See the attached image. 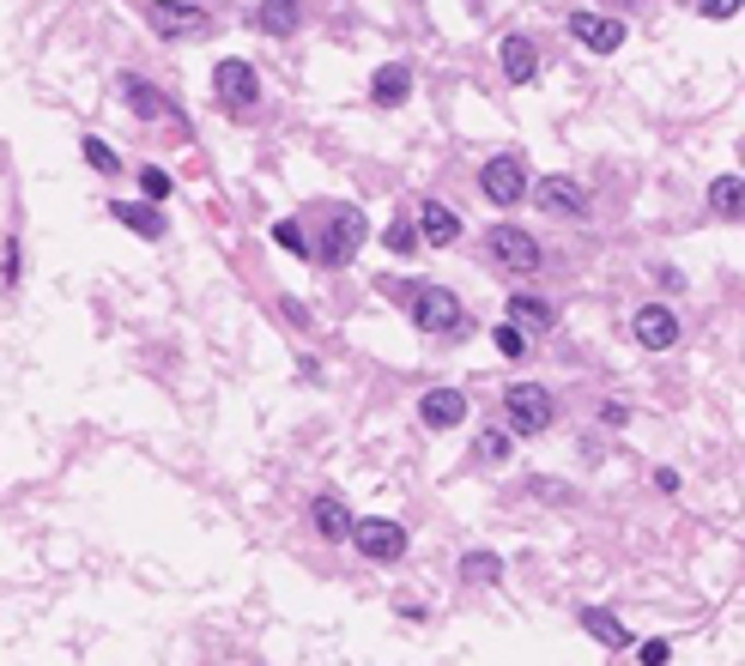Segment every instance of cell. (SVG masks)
Instances as JSON below:
<instances>
[{"instance_id": "9", "label": "cell", "mask_w": 745, "mask_h": 666, "mask_svg": "<svg viewBox=\"0 0 745 666\" xmlns=\"http://www.w3.org/2000/svg\"><path fill=\"white\" fill-rule=\"evenodd\" d=\"M212 85H219V104H224V109H255V97H261V79H255V67L236 61V55L212 67Z\"/></svg>"}, {"instance_id": "26", "label": "cell", "mask_w": 745, "mask_h": 666, "mask_svg": "<svg viewBox=\"0 0 745 666\" xmlns=\"http://www.w3.org/2000/svg\"><path fill=\"white\" fill-rule=\"evenodd\" d=\"M497 352H503V358H527V334L515 322H503V327H497Z\"/></svg>"}, {"instance_id": "25", "label": "cell", "mask_w": 745, "mask_h": 666, "mask_svg": "<svg viewBox=\"0 0 745 666\" xmlns=\"http://www.w3.org/2000/svg\"><path fill=\"white\" fill-rule=\"evenodd\" d=\"M140 195H145V207H158V200L171 195V176L158 171V164H145V171H140Z\"/></svg>"}, {"instance_id": "24", "label": "cell", "mask_w": 745, "mask_h": 666, "mask_svg": "<svg viewBox=\"0 0 745 666\" xmlns=\"http://www.w3.org/2000/svg\"><path fill=\"white\" fill-rule=\"evenodd\" d=\"M273 243L286 248V255H310V236H303L298 219H279V224H273Z\"/></svg>"}, {"instance_id": "8", "label": "cell", "mask_w": 745, "mask_h": 666, "mask_svg": "<svg viewBox=\"0 0 745 666\" xmlns=\"http://www.w3.org/2000/svg\"><path fill=\"white\" fill-rule=\"evenodd\" d=\"M485 248H491V261L515 267V273H534L546 255H539V243L527 231H515V224H497V231H485Z\"/></svg>"}, {"instance_id": "29", "label": "cell", "mask_w": 745, "mask_h": 666, "mask_svg": "<svg viewBox=\"0 0 745 666\" xmlns=\"http://www.w3.org/2000/svg\"><path fill=\"white\" fill-rule=\"evenodd\" d=\"M510 455V431H485L479 436V460H503Z\"/></svg>"}, {"instance_id": "2", "label": "cell", "mask_w": 745, "mask_h": 666, "mask_svg": "<svg viewBox=\"0 0 745 666\" xmlns=\"http://www.w3.org/2000/svg\"><path fill=\"white\" fill-rule=\"evenodd\" d=\"M406 303H412V322L431 327V334H461V340L473 334V315L461 309L455 291H443V285H412V291H406Z\"/></svg>"}, {"instance_id": "32", "label": "cell", "mask_w": 745, "mask_h": 666, "mask_svg": "<svg viewBox=\"0 0 745 666\" xmlns=\"http://www.w3.org/2000/svg\"><path fill=\"white\" fill-rule=\"evenodd\" d=\"M0 273H7V285H19V243H7V255H0Z\"/></svg>"}, {"instance_id": "21", "label": "cell", "mask_w": 745, "mask_h": 666, "mask_svg": "<svg viewBox=\"0 0 745 666\" xmlns=\"http://www.w3.org/2000/svg\"><path fill=\"white\" fill-rule=\"evenodd\" d=\"M461 575L479 582V588H491L497 575H503V558H497V551H467V558H461Z\"/></svg>"}, {"instance_id": "18", "label": "cell", "mask_w": 745, "mask_h": 666, "mask_svg": "<svg viewBox=\"0 0 745 666\" xmlns=\"http://www.w3.org/2000/svg\"><path fill=\"white\" fill-rule=\"evenodd\" d=\"M419 231H424V243H436V248H449L461 236V219L443 207V200H424V212H419Z\"/></svg>"}, {"instance_id": "12", "label": "cell", "mask_w": 745, "mask_h": 666, "mask_svg": "<svg viewBox=\"0 0 745 666\" xmlns=\"http://www.w3.org/2000/svg\"><path fill=\"white\" fill-rule=\"evenodd\" d=\"M527 195L546 212H563V219H582V212H589V195H582L570 176H539V183H527Z\"/></svg>"}, {"instance_id": "27", "label": "cell", "mask_w": 745, "mask_h": 666, "mask_svg": "<svg viewBox=\"0 0 745 666\" xmlns=\"http://www.w3.org/2000/svg\"><path fill=\"white\" fill-rule=\"evenodd\" d=\"M382 243H388L394 248V255H412V248H419V231H412V224H388V236H382Z\"/></svg>"}, {"instance_id": "16", "label": "cell", "mask_w": 745, "mask_h": 666, "mask_svg": "<svg viewBox=\"0 0 745 666\" xmlns=\"http://www.w3.org/2000/svg\"><path fill=\"white\" fill-rule=\"evenodd\" d=\"M255 25H261L267 37H298L303 0H261V7H255Z\"/></svg>"}, {"instance_id": "15", "label": "cell", "mask_w": 745, "mask_h": 666, "mask_svg": "<svg viewBox=\"0 0 745 666\" xmlns=\"http://www.w3.org/2000/svg\"><path fill=\"white\" fill-rule=\"evenodd\" d=\"M497 61H503V79H510V85H527V79L539 73V49H534V37H503Z\"/></svg>"}, {"instance_id": "20", "label": "cell", "mask_w": 745, "mask_h": 666, "mask_svg": "<svg viewBox=\"0 0 745 666\" xmlns=\"http://www.w3.org/2000/svg\"><path fill=\"white\" fill-rule=\"evenodd\" d=\"M109 212H116L128 231H140L145 243H152V236H164V219H158V207H145V200H116Z\"/></svg>"}, {"instance_id": "13", "label": "cell", "mask_w": 745, "mask_h": 666, "mask_svg": "<svg viewBox=\"0 0 745 666\" xmlns=\"http://www.w3.org/2000/svg\"><path fill=\"white\" fill-rule=\"evenodd\" d=\"M419 424H431V431H455V424H467V394H461V388H431L419 400Z\"/></svg>"}, {"instance_id": "5", "label": "cell", "mask_w": 745, "mask_h": 666, "mask_svg": "<svg viewBox=\"0 0 745 666\" xmlns=\"http://www.w3.org/2000/svg\"><path fill=\"white\" fill-rule=\"evenodd\" d=\"M352 546L364 551L370 563H400L406 558V527L388 522V515H364V522H352Z\"/></svg>"}, {"instance_id": "23", "label": "cell", "mask_w": 745, "mask_h": 666, "mask_svg": "<svg viewBox=\"0 0 745 666\" xmlns=\"http://www.w3.org/2000/svg\"><path fill=\"white\" fill-rule=\"evenodd\" d=\"M709 207H715V219H740V176H721L709 188Z\"/></svg>"}, {"instance_id": "10", "label": "cell", "mask_w": 745, "mask_h": 666, "mask_svg": "<svg viewBox=\"0 0 745 666\" xmlns=\"http://www.w3.org/2000/svg\"><path fill=\"white\" fill-rule=\"evenodd\" d=\"M116 92H121V104H128L140 121H158V116L183 121V116H176V104H171V97L158 92L152 79H140V73H121V79H116Z\"/></svg>"}, {"instance_id": "14", "label": "cell", "mask_w": 745, "mask_h": 666, "mask_svg": "<svg viewBox=\"0 0 745 666\" xmlns=\"http://www.w3.org/2000/svg\"><path fill=\"white\" fill-rule=\"evenodd\" d=\"M370 97H376L382 109H400L406 97H412V67H406V61L376 67V79H370Z\"/></svg>"}, {"instance_id": "31", "label": "cell", "mask_w": 745, "mask_h": 666, "mask_svg": "<svg viewBox=\"0 0 745 666\" xmlns=\"http://www.w3.org/2000/svg\"><path fill=\"white\" fill-rule=\"evenodd\" d=\"M697 13L703 19H733L740 13V0H697Z\"/></svg>"}, {"instance_id": "22", "label": "cell", "mask_w": 745, "mask_h": 666, "mask_svg": "<svg viewBox=\"0 0 745 666\" xmlns=\"http://www.w3.org/2000/svg\"><path fill=\"white\" fill-rule=\"evenodd\" d=\"M510 322H527V327H551L558 315H551V303H539V297H527V291H515L510 297Z\"/></svg>"}, {"instance_id": "28", "label": "cell", "mask_w": 745, "mask_h": 666, "mask_svg": "<svg viewBox=\"0 0 745 666\" xmlns=\"http://www.w3.org/2000/svg\"><path fill=\"white\" fill-rule=\"evenodd\" d=\"M79 152H85V164H92V171H116V152H109V145L104 140H85V145H79Z\"/></svg>"}, {"instance_id": "19", "label": "cell", "mask_w": 745, "mask_h": 666, "mask_svg": "<svg viewBox=\"0 0 745 666\" xmlns=\"http://www.w3.org/2000/svg\"><path fill=\"white\" fill-rule=\"evenodd\" d=\"M582 630H589L594 642H606V649H630V630L618 624L613 612H601V606H582Z\"/></svg>"}, {"instance_id": "1", "label": "cell", "mask_w": 745, "mask_h": 666, "mask_svg": "<svg viewBox=\"0 0 745 666\" xmlns=\"http://www.w3.org/2000/svg\"><path fill=\"white\" fill-rule=\"evenodd\" d=\"M364 236H370V224H364V212H358V207H327L310 255L322 267H352V255L364 248Z\"/></svg>"}, {"instance_id": "11", "label": "cell", "mask_w": 745, "mask_h": 666, "mask_svg": "<svg viewBox=\"0 0 745 666\" xmlns=\"http://www.w3.org/2000/svg\"><path fill=\"white\" fill-rule=\"evenodd\" d=\"M570 37L594 55L625 49V19H601V13H570Z\"/></svg>"}, {"instance_id": "6", "label": "cell", "mask_w": 745, "mask_h": 666, "mask_svg": "<svg viewBox=\"0 0 745 666\" xmlns=\"http://www.w3.org/2000/svg\"><path fill=\"white\" fill-rule=\"evenodd\" d=\"M145 25L158 37H207V7H188V0H145Z\"/></svg>"}, {"instance_id": "30", "label": "cell", "mask_w": 745, "mask_h": 666, "mask_svg": "<svg viewBox=\"0 0 745 666\" xmlns=\"http://www.w3.org/2000/svg\"><path fill=\"white\" fill-rule=\"evenodd\" d=\"M637 654H642V666H667V661H673V642H661V636H649V642H642V649H637Z\"/></svg>"}, {"instance_id": "4", "label": "cell", "mask_w": 745, "mask_h": 666, "mask_svg": "<svg viewBox=\"0 0 745 666\" xmlns=\"http://www.w3.org/2000/svg\"><path fill=\"white\" fill-rule=\"evenodd\" d=\"M527 183H534V176H527V157L522 152H497L491 164L479 171V188H485V200H491V207H515V200H527Z\"/></svg>"}, {"instance_id": "7", "label": "cell", "mask_w": 745, "mask_h": 666, "mask_svg": "<svg viewBox=\"0 0 745 666\" xmlns=\"http://www.w3.org/2000/svg\"><path fill=\"white\" fill-rule=\"evenodd\" d=\"M630 334H637L642 352H673V346H679V315H673L667 303H642V309L630 315Z\"/></svg>"}, {"instance_id": "17", "label": "cell", "mask_w": 745, "mask_h": 666, "mask_svg": "<svg viewBox=\"0 0 745 666\" xmlns=\"http://www.w3.org/2000/svg\"><path fill=\"white\" fill-rule=\"evenodd\" d=\"M310 522H315V534H322V539H352V510H346L340 496H315Z\"/></svg>"}, {"instance_id": "3", "label": "cell", "mask_w": 745, "mask_h": 666, "mask_svg": "<svg viewBox=\"0 0 745 666\" xmlns=\"http://www.w3.org/2000/svg\"><path fill=\"white\" fill-rule=\"evenodd\" d=\"M503 419H510L522 436H539V431L558 424V400H551L539 382H515V388L503 394Z\"/></svg>"}]
</instances>
